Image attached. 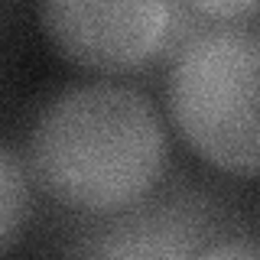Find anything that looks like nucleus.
<instances>
[{
    "mask_svg": "<svg viewBox=\"0 0 260 260\" xmlns=\"http://www.w3.org/2000/svg\"><path fill=\"white\" fill-rule=\"evenodd\" d=\"M32 218V176L23 156L0 140V257L23 238Z\"/></svg>",
    "mask_w": 260,
    "mask_h": 260,
    "instance_id": "obj_5",
    "label": "nucleus"
},
{
    "mask_svg": "<svg viewBox=\"0 0 260 260\" xmlns=\"http://www.w3.org/2000/svg\"><path fill=\"white\" fill-rule=\"evenodd\" d=\"M205 247L202 211L182 199H166L127 208L117 224L98 231L81 260H195Z\"/></svg>",
    "mask_w": 260,
    "mask_h": 260,
    "instance_id": "obj_4",
    "label": "nucleus"
},
{
    "mask_svg": "<svg viewBox=\"0 0 260 260\" xmlns=\"http://www.w3.org/2000/svg\"><path fill=\"white\" fill-rule=\"evenodd\" d=\"M26 169L52 202L85 215H124L159 189L169 130L150 94L124 81H78L39 111Z\"/></svg>",
    "mask_w": 260,
    "mask_h": 260,
    "instance_id": "obj_1",
    "label": "nucleus"
},
{
    "mask_svg": "<svg viewBox=\"0 0 260 260\" xmlns=\"http://www.w3.org/2000/svg\"><path fill=\"white\" fill-rule=\"evenodd\" d=\"M185 10L208 23H250L257 16V0H195L185 4Z\"/></svg>",
    "mask_w": 260,
    "mask_h": 260,
    "instance_id": "obj_6",
    "label": "nucleus"
},
{
    "mask_svg": "<svg viewBox=\"0 0 260 260\" xmlns=\"http://www.w3.org/2000/svg\"><path fill=\"white\" fill-rule=\"evenodd\" d=\"M176 10L166 0H46L36 16L62 59L124 75L176 46Z\"/></svg>",
    "mask_w": 260,
    "mask_h": 260,
    "instance_id": "obj_3",
    "label": "nucleus"
},
{
    "mask_svg": "<svg viewBox=\"0 0 260 260\" xmlns=\"http://www.w3.org/2000/svg\"><path fill=\"white\" fill-rule=\"evenodd\" d=\"M260 32L250 23H199L173 46L166 111L182 140L231 176H257Z\"/></svg>",
    "mask_w": 260,
    "mask_h": 260,
    "instance_id": "obj_2",
    "label": "nucleus"
},
{
    "mask_svg": "<svg viewBox=\"0 0 260 260\" xmlns=\"http://www.w3.org/2000/svg\"><path fill=\"white\" fill-rule=\"evenodd\" d=\"M195 260H260V247L254 238H224L208 244Z\"/></svg>",
    "mask_w": 260,
    "mask_h": 260,
    "instance_id": "obj_7",
    "label": "nucleus"
}]
</instances>
